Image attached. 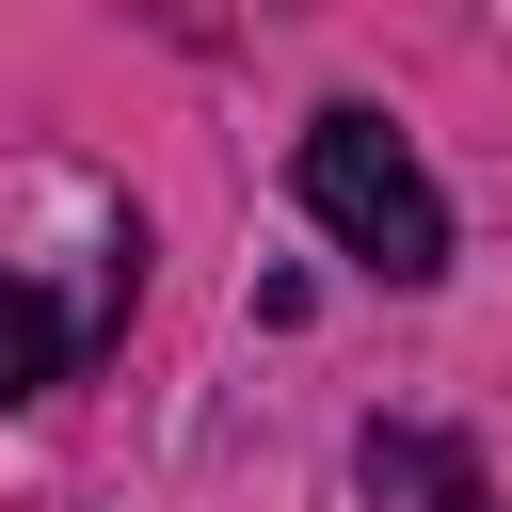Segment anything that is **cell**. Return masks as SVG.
<instances>
[{
	"label": "cell",
	"instance_id": "6da1fadb",
	"mask_svg": "<svg viewBox=\"0 0 512 512\" xmlns=\"http://www.w3.org/2000/svg\"><path fill=\"white\" fill-rule=\"evenodd\" d=\"M304 208H320L384 288H432V272H448V192H432V160H416L384 112H320V128H304Z\"/></svg>",
	"mask_w": 512,
	"mask_h": 512
},
{
	"label": "cell",
	"instance_id": "7a4b0ae2",
	"mask_svg": "<svg viewBox=\"0 0 512 512\" xmlns=\"http://www.w3.org/2000/svg\"><path fill=\"white\" fill-rule=\"evenodd\" d=\"M32 384H64V304L0 272V400H32Z\"/></svg>",
	"mask_w": 512,
	"mask_h": 512
}]
</instances>
